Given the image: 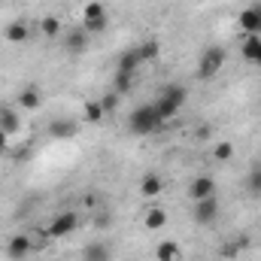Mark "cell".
<instances>
[{
  "label": "cell",
  "mask_w": 261,
  "mask_h": 261,
  "mask_svg": "<svg viewBox=\"0 0 261 261\" xmlns=\"http://www.w3.org/2000/svg\"><path fill=\"white\" fill-rule=\"evenodd\" d=\"M161 128H164V119L158 116L155 103H143V107H137V110L128 116V130L130 134H137V137L158 134Z\"/></svg>",
  "instance_id": "1"
},
{
  "label": "cell",
  "mask_w": 261,
  "mask_h": 261,
  "mask_svg": "<svg viewBox=\"0 0 261 261\" xmlns=\"http://www.w3.org/2000/svg\"><path fill=\"white\" fill-rule=\"evenodd\" d=\"M110 28V12L100 0H88L82 6V31L91 37V34H103Z\"/></svg>",
  "instance_id": "2"
},
{
  "label": "cell",
  "mask_w": 261,
  "mask_h": 261,
  "mask_svg": "<svg viewBox=\"0 0 261 261\" xmlns=\"http://www.w3.org/2000/svg\"><path fill=\"white\" fill-rule=\"evenodd\" d=\"M225 49L222 46H206L203 52H200V61H197V76L200 79H213V76H219V70L225 67Z\"/></svg>",
  "instance_id": "3"
},
{
  "label": "cell",
  "mask_w": 261,
  "mask_h": 261,
  "mask_svg": "<svg viewBox=\"0 0 261 261\" xmlns=\"http://www.w3.org/2000/svg\"><path fill=\"white\" fill-rule=\"evenodd\" d=\"M76 228H79V216H76L73 210H64V213H58V216L49 222V228H46V231H49V237H52V240H61V237H70Z\"/></svg>",
  "instance_id": "4"
},
{
  "label": "cell",
  "mask_w": 261,
  "mask_h": 261,
  "mask_svg": "<svg viewBox=\"0 0 261 261\" xmlns=\"http://www.w3.org/2000/svg\"><path fill=\"white\" fill-rule=\"evenodd\" d=\"M192 216H195L197 225H213V222L219 219V200H216V195H213V197H203V200H195Z\"/></svg>",
  "instance_id": "5"
},
{
  "label": "cell",
  "mask_w": 261,
  "mask_h": 261,
  "mask_svg": "<svg viewBox=\"0 0 261 261\" xmlns=\"http://www.w3.org/2000/svg\"><path fill=\"white\" fill-rule=\"evenodd\" d=\"M31 252H34V240H31L28 234H12V237L6 240V255L12 261H24Z\"/></svg>",
  "instance_id": "6"
},
{
  "label": "cell",
  "mask_w": 261,
  "mask_h": 261,
  "mask_svg": "<svg viewBox=\"0 0 261 261\" xmlns=\"http://www.w3.org/2000/svg\"><path fill=\"white\" fill-rule=\"evenodd\" d=\"M61 37H64V49L70 55H82V52L88 49V34H85L82 28H70Z\"/></svg>",
  "instance_id": "7"
},
{
  "label": "cell",
  "mask_w": 261,
  "mask_h": 261,
  "mask_svg": "<svg viewBox=\"0 0 261 261\" xmlns=\"http://www.w3.org/2000/svg\"><path fill=\"white\" fill-rule=\"evenodd\" d=\"M237 24L243 28V34H258L261 37V6H246L243 12H240V18H237Z\"/></svg>",
  "instance_id": "8"
},
{
  "label": "cell",
  "mask_w": 261,
  "mask_h": 261,
  "mask_svg": "<svg viewBox=\"0 0 261 261\" xmlns=\"http://www.w3.org/2000/svg\"><path fill=\"white\" fill-rule=\"evenodd\" d=\"M216 195V179L213 176H195L192 186H189V197L192 200H203V197Z\"/></svg>",
  "instance_id": "9"
},
{
  "label": "cell",
  "mask_w": 261,
  "mask_h": 261,
  "mask_svg": "<svg viewBox=\"0 0 261 261\" xmlns=\"http://www.w3.org/2000/svg\"><path fill=\"white\" fill-rule=\"evenodd\" d=\"M18 107H21V110H31V113L40 110V107H43V91H40L34 82L24 85V88L18 91Z\"/></svg>",
  "instance_id": "10"
},
{
  "label": "cell",
  "mask_w": 261,
  "mask_h": 261,
  "mask_svg": "<svg viewBox=\"0 0 261 261\" xmlns=\"http://www.w3.org/2000/svg\"><path fill=\"white\" fill-rule=\"evenodd\" d=\"M161 189H164V179L158 173H146L143 182H140V195L149 197V200H155V197L161 195Z\"/></svg>",
  "instance_id": "11"
},
{
  "label": "cell",
  "mask_w": 261,
  "mask_h": 261,
  "mask_svg": "<svg viewBox=\"0 0 261 261\" xmlns=\"http://www.w3.org/2000/svg\"><path fill=\"white\" fill-rule=\"evenodd\" d=\"M79 261H113V252H110L107 243H88V246L82 249Z\"/></svg>",
  "instance_id": "12"
},
{
  "label": "cell",
  "mask_w": 261,
  "mask_h": 261,
  "mask_svg": "<svg viewBox=\"0 0 261 261\" xmlns=\"http://www.w3.org/2000/svg\"><path fill=\"white\" fill-rule=\"evenodd\" d=\"M179 255H182V249L176 240H161L155 246V261H179Z\"/></svg>",
  "instance_id": "13"
},
{
  "label": "cell",
  "mask_w": 261,
  "mask_h": 261,
  "mask_svg": "<svg viewBox=\"0 0 261 261\" xmlns=\"http://www.w3.org/2000/svg\"><path fill=\"white\" fill-rule=\"evenodd\" d=\"M18 128H21V119H18V113H15L12 107H6V103H3V107H0V130H6V134L12 137Z\"/></svg>",
  "instance_id": "14"
},
{
  "label": "cell",
  "mask_w": 261,
  "mask_h": 261,
  "mask_svg": "<svg viewBox=\"0 0 261 261\" xmlns=\"http://www.w3.org/2000/svg\"><path fill=\"white\" fill-rule=\"evenodd\" d=\"M155 110H158V116H161L164 122H170V119H176V116H179V110H182V107H176L170 97L158 94V97H155Z\"/></svg>",
  "instance_id": "15"
},
{
  "label": "cell",
  "mask_w": 261,
  "mask_h": 261,
  "mask_svg": "<svg viewBox=\"0 0 261 261\" xmlns=\"http://www.w3.org/2000/svg\"><path fill=\"white\" fill-rule=\"evenodd\" d=\"M140 64H143V61H140L137 49H128V52H122V55H119V64H116V70H119V73H130V76H134Z\"/></svg>",
  "instance_id": "16"
},
{
  "label": "cell",
  "mask_w": 261,
  "mask_h": 261,
  "mask_svg": "<svg viewBox=\"0 0 261 261\" xmlns=\"http://www.w3.org/2000/svg\"><path fill=\"white\" fill-rule=\"evenodd\" d=\"M40 34H43L46 40H55L58 34H64V24H61V18H58V15H46V18L40 21Z\"/></svg>",
  "instance_id": "17"
},
{
  "label": "cell",
  "mask_w": 261,
  "mask_h": 261,
  "mask_svg": "<svg viewBox=\"0 0 261 261\" xmlns=\"http://www.w3.org/2000/svg\"><path fill=\"white\" fill-rule=\"evenodd\" d=\"M28 24L24 21H12V24H6V31H3V37L9 40V43H24L28 40Z\"/></svg>",
  "instance_id": "18"
},
{
  "label": "cell",
  "mask_w": 261,
  "mask_h": 261,
  "mask_svg": "<svg viewBox=\"0 0 261 261\" xmlns=\"http://www.w3.org/2000/svg\"><path fill=\"white\" fill-rule=\"evenodd\" d=\"M137 55H140L143 64H146V61H155V58L161 55V43H158V40H146V43L137 46Z\"/></svg>",
  "instance_id": "19"
},
{
  "label": "cell",
  "mask_w": 261,
  "mask_h": 261,
  "mask_svg": "<svg viewBox=\"0 0 261 261\" xmlns=\"http://www.w3.org/2000/svg\"><path fill=\"white\" fill-rule=\"evenodd\" d=\"M82 113H85V122H91V125H97L107 113H103V107H100V100H85L82 103Z\"/></svg>",
  "instance_id": "20"
},
{
  "label": "cell",
  "mask_w": 261,
  "mask_h": 261,
  "mask_svg": "<svg viewBox=\"0 0 261 261\" xmlns=\"http://www.w3.org/2000/svg\"><path fill=\"white\" fill-rule=\"evenodd\" d=\"M164 225H167V213H164L161 206H149V213H146V228L158 231V228H164Z\"/></svg>",
  "instance_id": "21"
},
{
  "label": "cell",
  "mask_w": 261,
  "mask_h": 261,
  "mask_svg": "<svg viewBox=\"0 0 261 261\" xmlns=\"http://www.w3.org/2000/svg\"><path fill=\"white\" fill-rule=\"evenodd\" d=\"M258 46H261V37H258V34H246V40H243L240 52H243V58H246L249 64L255 61V52H258Z\"/></svg>",
  "instance_id": "22"
},
{
  "label": "cell",
  "mask_w": 261,
  "mask_h": 261,
  "mask_svg": "<svg viewBox=\"0 0 261 261\" xmlns=\"http://www.w3.org/2000/svg\"><path fill=\"white\" fill-rule=\"evenodd\" d=\"M161 94H164V97H170L176 107H186V100H189V88H186V85H167Z\"/></svg>",
  "instance_id": "23"
},
{
  "label": "cell",
  "mask_w": 261,
  "mask_h": 261,
  "mask_svg": "<svg viewBox=\"0 0 261 261\" xmlns=\"http://www.w3.org/2000/svg\"><path fill=\"white\" fill-rule=\"evenodd\" d=\"M130 88H134V76H130V73H119V70H116V79H113V91L125 97V94H130Z\"/></svg>",
  "instance_id": "24"
},
{
  "label": "cell",
  "mask_w": 261,
  "mask_h": 261,
  "mask_svg": "<svg viewBox=\"0 0 261 261\" xmlns=\"http://www.w3.org/2000/svg\"><path fill=\"white\" fill-rule=\"evenodd\" d=\"M246 192L252 197H261V167L249 170V176H246Z\"/></svg>",
  "instance_id": "25"
},
{
  "label": "cell",
  "mask_w": 261,
  "mask_h": 261,
  "mask_svg": "<svg viewBox=\"0 0 261 261\" xmlns=\"http://www.w3.org/2000/svg\"><path fill=\"white\" fill-rule=\"evenodd\" d=\"M49 130H52V137H61V140H67V137H73V134H76V125H73V122H52V125H49Z\"/></svg>",
  "instance_id": "26"
},
{
  "label": "cell",
  "mask_w": 261,
  "mask_h": 261,
  "mask_svg": "<svg viewBox=\"0 0 261 261\" xmlns=\"http://www.w3.org/2000/svg\"><path fill=\"white\" fill-rule=\"evenodd\" d=\"M213 158H216V161H231V158H234V143L222 140V143L213 149Z\"/></svg>",
  "instance_id": "27"
},
{
  "label": "cell",
  "mask_w": 261,
  "mask_h": 261,
  "mask_svg": "<svg viewBox=\"0 0 261 261\" xmlns=\"http://www.w3.org/2000/svg\"><path fill=\"white\" fill-rule=\"evenodd\" d=\"M119 100H122V94H116V91L103 94V97H100V107H103V113H116V110H119Z\"/></svg>",
  "instance_id": "28"
},
{
  "label": "cell",
  "mask_w": 261,
  "mask_h": 261,
  "mask_svg": "<svg viewBox=\"0 0 261 261\" xmlns=\"http://www.w3.org/2000/svg\"><path fill=\"white\" fill-rule=\"evenodd\" d=\"M243 246H246V240H240V243H225V246H222V255H225V258H234V255H240Z\"/></svg>",
  "instance_id": "29"
},
{
  "label": "cell",
  "mask_w": 261,
  "mask_h": 261,
  "mask_svg": "<svg viewBox=\"0 0 261 261\" xmlns=\"http://www.w3.org/2000/svg\"><path fill=\"white\" fill-rule=\"evenodd\" d=\"M6 146H9V134H6V130H0V152H3Z\"/></svg>",
  "instance_id": "30"
},
{
  "label": "cell",
  "mask_w": 261,
  "mask_h": 261,
  "mask_svg": "<svg viewBox=\"0 0 261 261\" xmlns=\"http://www.w3.org/2000/svg\"><path fill=\"white\" fill-rule=\"evenodd\" d=\"M255 67H261V46H258V52H255V61H252Z\"/></svg>",
  "instance_id": "31"
}]
</instances>
